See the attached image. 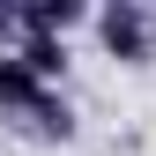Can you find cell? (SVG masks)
<instances>
[{"mask_svg": "<svg viewBox=\"0 0 156 156\" xmlns=\"http://www.w3.org/2000/svg\"><path fill=\"white\" fill-rule=\"evenodd\" d=\"M15 23H23V37H60L67 45V30H82L89 8L82 0H15Z\"/></svg>", "mask_w": 156, "mask_h": 156, "instance_id": "obj_2", "label": "cell"}, {"mask_svg": "<svg viewBox=\"0 0 156 156\" xmlns=\"http://www.w3.org/2000/svg\"><path fill=\"white\" fill-rule=\"evenodd\" d=\"M89 23H97V37H104L112 60L149 67V52H156V15L141 8V0H104V8H89Z\"/></svg>", "mask_w": 156, "mask_h": 156, "instance_id": "obj_1", "label": "cell"}, {"mask_svg": "<svg viewBox=\"0 0 156 156\" xmlns=\"http://www.w3.org/2000/svg\"><path fill=\"white\" fill-rule=\"evenodd\" d=\"M23 134H37V141H74V112H67V97L52 89L45 104H37L30 119H23Z\"/></svg>", "mask_w": 156, "mask_h": 156, "instance_id": "obj_4", "label": "cell"}, {"mask_svg": "<svg viewBox=\"0 0 156 156\" xmlns=\"http://www.w3.org/2000/svg\"><path fill=\"white\" fill-rule=\"evenodd\" d=\"M45 97H52V89H37V82H30V74H23V60H15V52H0V112H8V119H15V126H23V119H30V112H37V104H45Z\"/></svg>", "mask_w": 156, "mask_h": 156, "instance_id": "obj_3", "label": "cell"}, {"mask_svg": "<svg viewBox=\"0 0 156 156\" xmlns=\"http://www.w3.org/2000/svg\"><path fill=\"white\" fill-rule=\"evenodd\" d=\"M23 45V23H15V0H0V52Z\"/></svg>", "mask_w": 156, "mask_h": 156, "instance_id": "obj_5", "label": "cell"}]
</instances>
